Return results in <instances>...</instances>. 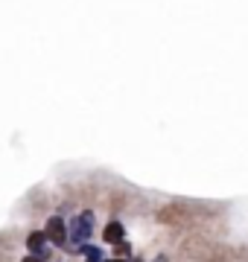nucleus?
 <instances>
[{"mask_svg":"<svg viewBox=\"0 0 248 262\" xmlns=\"http://www.w3.org/2000/svg\"><path fill=\"white\" fill-rule=\"evenodd\" d=\"M27 248H29V256H44V253H47V236L44 233H29L27 236Z\"/></svg>","mask_w":248,"mask_h":262,"instance_id":"3","label":"nucleus"},{"mask_svg":"<svg viewBox=\"0 0 248 262\" xmlns=\"http://www.w3.org/2000/svg\"><path fill=\"white\" fill-rule=\"evenodd\" d=\"M79 251L88 256V262H102V251H99V248H94V245H82Z\"/></svg>","mask_w":248,"mask_h":262,"instance_id":"5","label":"nucleus"},{"mask_svg":"<svg viewBox=\"0 0 248 262\" xmlns=\"http://www.w3.org/2000/svg\"><path fill=\"white\" fill-rule=\"evenodd\" d=\"M105 242H111V245H120L123 242V225L120 222H111V225L105 227Z\"/></svg>","mask_w":248,"mask_h":262,"instance_id":"4","label":"nucleus"},{"mask_svg":"<svg viewBox=\"0 0 248 262\" xmlns=\"http://www.w3.org/2000/svg\"><path fill=\"white\" fill-rule=\"evenodd\" d=\"M91 230H94V213H91V210L79 213L76 219L70 222V242L76 245L73 251H79L82 245H88V236H91Z\"/></svg>","mask_w":248,"mask_h":262,"instance_id":"1","label":"nucleus"},{"mask_svg":"<svg viewBox=\"0 0 248 262\" xmlns=\"http://www.w3.org/2000/svg\"><path fill=\"white\" fill-rule=\"evenodd\" d=\"M117 253H123V256H126V253H129V245L120 242V245H117Z\"/></svg>","mask_w":248,"mask_h":262,"instance_id":"6","label":"nucleus"},{"mask_svg":"<svg viewBox=\"0 0 248 262\" xmlns=\"http://www.w3.org/2000/svg\"><path fill=\"white\" fill-rule=\"evenodd\" d=\"M24 262H41V256H27Z\"/></svg>","mask_w":248,"mask_h":262,"instance_id":"7","label":"nucleus"},{"mask_svg":"<svg viewBox=\"0 0 248 262\" xmlns=\"http://www.w3.org/2000/svg\"><path fill=\"white\" fill-rule=\"evenodd\" d=\"M44 236H47V242H53V245H65V239H67V227H65V222L58 219V215H53L47 222V230H44Z\"/></svg>","mask_w":248,"mask_h":262,"instance_id":"2","label":"nucleus"},{"mask_svg":"<svg viewBox=\"0 0 248 262\" xmlns=\"http://www.w3.org/2000/svg\"><path fill=\"white\" fill-rule=\"evenodd\" d=\"M114 262H120V259H114Z\"/></svg>","mask_w":248,"mask_h":262,"instance_id":"8","label":"nucleus"}]
</instances>
